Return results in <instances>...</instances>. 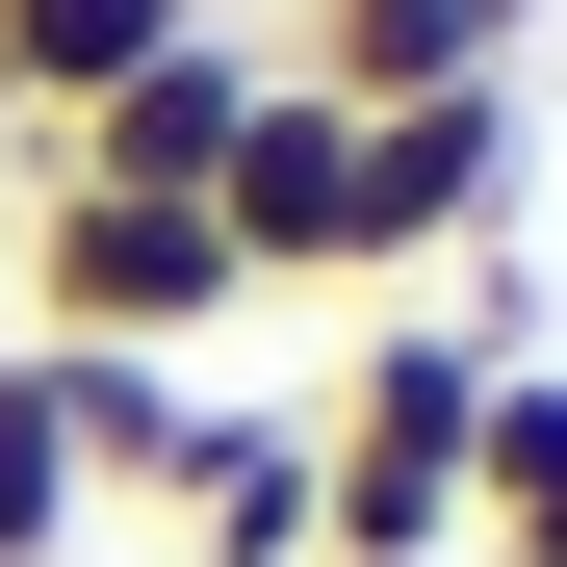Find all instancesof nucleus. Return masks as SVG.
Wrapping results in <instances>:
<instances>
[{"label": "nucleus", "mask_w": 567, "mask_h": 567, "mask_svg": "<svg viewBox=\"0 0 567 567\" xmlns=\"http://www.w3.org/2000/svg\"><path fill=\"white\" fill-rule=\"evenodd\" d=\"M516 361L464 336V310H388L310 388V567H464V439H491Z\"/></svg>", "instance_id": "f257e3e1"}, {"label": "nucleus", "mask_w": 567, "mask_h": 567, "mask_svg": "<svg viewBox=\"0 0 567 567\" xmlns=\"http://www.w3.org/2000/svg\"><path fill=\"white\" fill-rule=\"evenodd\" d=\"M258 284L207 207H155V181H27V336H104V361H181V336H233Z\"/></svg>", "instance_id": "f03ea898"}, {"label": "nucleus", "mask_w": 567, "mask_h": 567, "mask_svg": "<svg viewBox=\"0 0 567 567\" xmlns=\"http://www.w3.org/2000/svg\"><path fill=\"white\" fill-rule=\"evenodd\" d=\"M516 181H542V104H516V78L361 104V284H413V258H491V233H516Z\"/></svg>", "instance_id": "7ed1b4c3"}, {"label": "nucleus", "mask_w": 567, "mask_h": 567, "mask_svg": "<svg viewBox=\"0 0 567 567\" xmlns=\"http://www.w3.org/2000/svg\"><path fill=\"white\" fill-rule=\"evenodd\" d=\"M207 233H233V284H258V310H284V284H361V104L258 78V130L207 155Z\"/></svg>", "instance_id": "20e7f679"}, {"label": "nucleus", "mask_w": 567, "mask_h": 567, "mask_svg": "<svg viewBox=\"0 0 567 567\" xmlns=\"http://www.w3.org/2000/svg\"><path fill=\"white\" fill-rule=\"evenodd\" d=\"M258 78H284V27H181V52H155V78H104L27 181H155V207H207V155L258 130Z\"/></svg>", "instance_id": "39448f33"}, {"label": "nucleus", "mask_w": 567, "mask_h": 567, "mask_svg": "<svg viewBox=\"0 0 567 567\" xmlns=\"http://www.w3.org/2000/svg\"><path fill=\"white\" fill-rule=\"evenodd\" d=\"M542 0H284V78L310 104H439V78H516Z\"/></svg>", "instance_id": "423d86ee"}, {"label": "nucleus", "mask_w": 567, "mask_h": 567, "mask_svg": "<svg viewBox=\"0 0 567 567\" xmlns=\"http://www.w3.org/2000/svg\"><path fill=\"white\" fill-rule=\"evenodd\" d=\"M181 27H233V0H0V155H52L104 78H155Z\"/></svg>", "instance_id": "0eeeda50"}, {"label": "nucleus", "mask_w": 567, "mask_h": 567, "mask_svg": "<svg viewBox=\"0 0 567 567\" xmlns=\"http://www.w3.org/2000/svg\"><path fill=\"white\" fill-rule=\"evenodd\" d=\"M155 516L207 542V567H310V413H207L155 464Z\"/></svg>", "instance_id": "6e6552de"}, {"label": "nucleus", "mask_w": 567, "mask_h": 567, "mask_svg": "<svg viewBox=\"0 0 567 567\" xmlns=\"http://www.w3.org/2000/svg\"><path fill=\"white\" fill-rule=\"evenodd\" d=\"M464 542H491V567H567V361L491 388V439H464Z\"/></svg>", "instance_id": "1a4fd4ad"}, {"label": "nucleus", "mask_w": 567, "mask_h": 567, "mask_svg": "<svg viewBox=\"0 0 567 567\" xmlns=\"http://www.w3.org/2000/svg\"><path fill=\"white\" fill-rule=\"evenodd\" d=\"M52 413H78V491H155V464L207 439V388H181V361H104V336H52Z\"/></svg>", "instance_id": "9d476101"}, {"label": "nucleus", "mask_w": 567, "mask_h": 567, "mask_svg": "<svg viewBox=\"0 0 567 567\" xmlns=\"http://www.w3.org/2000/svg\"><path fill=\"white\" fill-rule=\"evenodd\" d=\"M78 413H52V336H0V567H78Z\"/></svg>", "instance_id": "9b49d317"}]
</instances>
